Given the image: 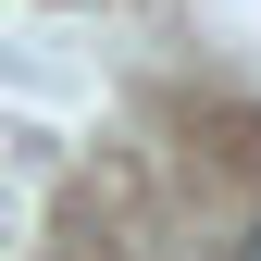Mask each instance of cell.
<instances>
[{"mask_svg": "<svg viewBox=\"0 0 261 261\" xmlns=\"http://www.w3.org/2000/svg\"><path fill=\"white\" fill-rule=\"evenodd\" d=\"M237 261H261V224H249V237H237Z\"/></svg>", "mask_w": 261, "mask_h": 261, "instance_id": "obj_1", "label": "cell"}]
</instances>
